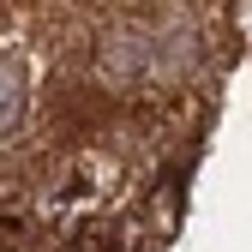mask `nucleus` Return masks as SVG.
<instances>
[{"label": "nucleus", "instance_id": "obj_1", "mask_svg": "<svg viewBox=\"0 0 252 252\" xmlns=\"http://www.w3.org/2000/svg\"><path fill=\"white\" fill-rule=\"evenodd\" d=\"M90 60H96V72L114 84V90H132L144 84L156 66H162V30H150L144 18L120 12L96 30V42H90Z\"/></svg>", "mask_w": 252, "mask_h": 252}, {"label": "nucleus", "instance_id": "obj_2", "mask_svg": "<svg viewBox=\"0 0 252 252\" xmlns=\"http://www.w3.org/2000/svg\"><path fill=\"white\" fill-rule=\"evenodd\" d=\"M30 114V60L24 48L0 42V138H12Z\"/></svg>", "mask_w": 252, "mask_h": 252}, {"label": "nucleus", "instance_id": "obj_3", "mask_svg": "<svg viewBox=\"0 0 252 252\" xmlns=\"http://www.w3.org/2000/svg\"><path fill=\"white\" fill-rule=\"evenodd\" d=\"M114 12H138V6H150V0H108Z\"/></svg>", "mask_w": 252, "mask_h": 252}]
</instances>
